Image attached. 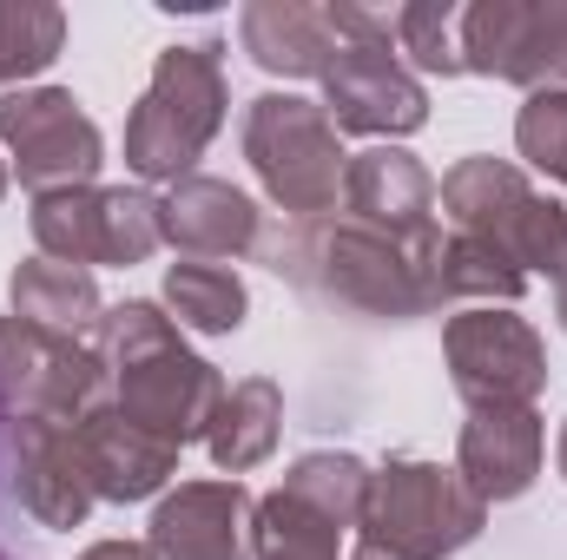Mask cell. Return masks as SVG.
I'll use <instances>...</instances> for the list:
<instances>
[{
	"label": "cell",
	"mask_w": 567,
	"mask_h": 560,
	"mask_svg": "<svg viewBox=\"0 0 567 560\" xmlns=\"http://www.w3.org/2000/svg\"><path fill=\"white\" fill-rule=\"evenodd\" d=\"M93 336H100V363H106V376L120 390L113 403L140 428H152L172 448L212 435V416L225 403V376L205 356L185 350L178 323L158 303H145V297L106 303V317H100Z\"/></svg>",
	"instance_id": "1"
},
{
	"label": "cell",
	"mask_w": 567,
	"mask_h": 560,
	"mask_svg": "<svg viewBox=\"0 0 567 560\" xmlns=\"http://www.w3.org/2000/svg\"><path fill=\"white\" fill-rule=\"evenodd\" d=\"M271 265L297 290L330 297V303L363 310V317H383V323H410V317L435 310L423 265L396 238H383V231H370L357 218H310V225H297L278 245Z\"/></svg>",
	"instance_id": "2"
},
{
	"label": "cell",
	"mask_w": 567,
	"mask_h": 560,
	"mask_svg": "<svg viewBox=\"0 0 567 560\" xmlns=\"http://www.w3.org/2000/svg\"><path fill=\"white\" fill-rule=\"evenodd\" d=\"M482 521H488V501L455 468L390 455L383 468H370L350 560H449L482 535Z\"/></svg>",
	"instance_id": "3"
},
{
	"label": "cell",
	"mask_w": 567,
	"mask_h": 560,
	"mask_svg": "<svg viewBox=\"0 0 567 560\" xmlns=\"http://www.w3.org/2000/svg\"><path fill=\"white\" fill-rule=\"evenodd\" d=\"M231 106L225 86V46L198 40V46H165L152 60L140 106L126 113V165L145 185H178L192 178V165L205 158V145L218 139Z\"/></svg>",
	"instance_id": "4"
},
{
	"label": "cell",
	"mask_w": 567,
	"mask_h": 560,
	"mask_svg": "<svg viewBox=\"0 0 567 560\" xmlns=\"http://www.w3.org/2000/svg\"><path fill=\"white\" fill-rule=\"evenodd\" d=\"M245 158H251L265 198L284 205L297 225H310L337 205L343 165H350L330 113L317 100H297V93H258L245 106Z\"/></svg>",
	"instance_id": "5"
},
{
	"label": "cell",
	"mask_w": 567,
	"mask_h": 560,
	"mask_svg": "<svg viewBox=\"0 0 567 560\" xmlns=\"http://www.w3.org/2000/svg\"><path fill=\"white\" fill-rule=\"evenodd\" d=\"M27 225H33L40 258L80 265V271H93V265L133 271V265H145L165 245L158 198L140 191V185H73V191H47V198H33Z\"/></svg>",
	"instance_id": "6"
},
{
	"label": "cell",
	"mask_w": 567,
	"mask_h": 560,
	"mask_svg": "<svg viewBox=\"0 0 567 560\" xmlns=\"http://www.w3.org/2000/svg\"><path fill=\"white\" fill-rule=\"evenodd\" d=\"M0 145L13 158V178L33 198L93 185V172L106 165L100 126L86 120V106L66 86H13V93H0Z\"/></svg>",
	"instance_id": "7"
},
{
	"label": "cell",
	"mask_w": 567,
	"mask_h": 560,
	"mask_svg": "<svg viewBox=\"0 0 567 560\" xmlns=\"http://www.w3.org/2000/svg\"><path fill=\"white\" fill-rule=\"evenodd\" d=\"M442 356H449V383L468 409L488 403H528L548 390V343L528 317L495 310V303H468L449 317L442 330Z\"/></svg>",
	"instance_id": "8"
},
{
	"label": "cell",
	"mask_w": 567,
	"mask_h": 560,
	"mask_svg": "<svg viewBox=\"0 0 567 560\" xmlns=\"http://www.w3.org/2000/svg\"><path fill=\"white\" fill-rule=\"evenodd\" d=\"M106 363L80 336L40 330L27 317H0V416H47L80 422L100 409Z\"/></svg>",
	"instance_id": "9"
},
{
	"label": "cell",
	"mask_w": 567,
	"mask_h": 560,
	"mask_svg": "<svg viewBox=\"0 0 567 560\" xmlns=\"http://www.w3.org/2000/svg\"><path fill=\"white\" fill-rule=\"evenodd\" d=\"M462 73L528 93H567V0H475L462 7Z\"/></svg>",
	"instance_id": "10"
},
{
	"label": "cell",
	"mask_w": 567,
	"mask_h": 560,
	"mask_svg": "<svg viewBox=\"0 0 567 560\" xmlns=\"http://www.w3.org/2000/svg\"><path fill=\"white\" fill-rule=\"evenodd\" d=\"M0 468L20 495V508L53 528V535H73L86 515H93V481H86V462H80V442H73V422H47V416H0Z\"/></svg>",
	"instance_id": "11"
},
{
	"label": "cell",
	"mask_w": 567,
	"mask_h": 560,
	"mask_svg": "<svg viewBox=\"0 0 567 560\" xmlns=\"http://www.w3.org/2000/svg\"><path fill=\"white\" fill-rule=\"evenodd\" d=\"M323 113L337 133L363 139H403L429 126V93L423 80L396 60V46H363L343 40L337 60L323 66Z\"/></svg>",
	"instance_id": "12"
},
{
	"label": "cell",
	"mask_w": 567,
	"mask_h": 560,
	"mask_svg": "<svg viewBox=\"0 0 567 560\" xmlns=\"http://www.w3.org/2000/svg\"><path fill=\"white\" fill-rule=\"evenodd\" d=\"M343 205L357 225L396 238L416 265H435L442 231H435V178L423 172V158H410L403 145H370L343 165Z\"/></svg>",
	"instance_id": "13"
},
{
	"label": "cell",
	"mask_w": 567,
	"mask_h": 560,
	"mask_svg": "<svg viewBox=\"0 0 567 560\" xmlns=\"http://www.w3.org/2000/svg\"><path fill=\"white\" fill-rule=\"evenodd\" d=\"M258 501L245 481H178L145 528V548L158 560H251Z\"/></svg>",
	"instance_id": "14"
},
{
	"label": "cell",
	"mask_w": 567,
	"mask_h": 560,
	"mask_svg": "<svg viewBox=\"0 0 567 560\" xmlns=\"http://www.w3.org/2000/svg\"><path fill=\"white\" fill-rule=\"evenodd\" d=\"M542 455H548V428L528 403H488V409H468V422H462L455 475L495 508V501H522L535 488Z\"/></svg>",
	"instance_id": "15"
},
{
	"label": "cell",
	"mask_w": 567,
	"mask_h": 560,
	"mask_svg": "<svg viewBox=\"0 0 567 560\" xmlns=\"http://www.w3.org/2000/svg\"><path fill=\"white\" fill-rule=\"evenodd\" d=\"M73 442H80V462H86L93 495H100V501H120V508L158 495V488L172 481V468H178V448L158 442L152 428H140L120 403L86 409V416L73 422Z\"/></svg>",
	"instance_id": "16"
},
{
	"label": "cell",
	"mask_w": 567,
	"mask_h": 560,
	"mask_svg": "<svg viewBox=\"0 0 567 560\" xmlns=\"http://www.w3.org/2000/svg\"><path fill=\"white\" fill-rule=\"evenodd\" d=\"M535 205H542V191H535L528 172L508 165V158H462V165H449V178H442V211H449V225H455L462 238H482V245L508 251L515 265H522V238H528V225H535Z\"/></svg>",
	"instance_id": "17"
},
{
	"label": "cell",
	"mask_w": 567,
	"mask_h": 560,
	"mask_svg": "<svg viewBox=\"0 0 567 560\" xmlns=\"http://www.w3.org/2000/svg\"><path fill=\"white\" fill-rule=\"evenodd\" d=\"M158 218H165V245L198 258V265L258 251V205L238 185H225V178H198V172L178 178L158 198Z\"/></svg>",
	"instance_id": "18"
},
{
	"label": "cell",
	"mask_w": 567,
	"mask_h": 560,
	"mask_svg": "<svg viewBox=\"0 0 567 560\" xmlns=\"http://www.w3.org/2000/svg\"><path fill=\"white\" fill-rule=\"evenodd\" d=\"M238 40L278 80H323V66L343 46L330 27V7H310V0H251L238 13Z\"/></svg>",
	"instance_id": "19"
},
{
	"label": "cell",
	"mask_w": 567,
	"mask_h": 560,
	"mask_svg": "<svg viewBox=\"0 0 567 560\" xmlns=\"http://www.w3.org/2000/svg\"><path fill=\"white\" fill-rule=\"evenodd\" d=\"M278 435H284V390L271 376H245V383L225 390L205 448H212V462L238 481V475H251L258 462L278 455Z\"/></svg>",
	"instance_id": "20"
},
{
	"label": "cell",
	"mask_w": 567,
	"mask_h": 560,
	"mask_svg": "<svg viewBox=\"0 0 567 560\" xmlns=\"http://www.w3.org/2000/svg\"><path fill=\"white\" fill-rule=\"evenodd\" d=\"M7 297H13V317H27V323H40V330H60V336H86V330H100V317H106V297H100L93 271L53 265V258L13 265Z\"/></svg>",
	"instance_id": "21"
},
{
	"label": "cell",
	"mask_w": 567,
	"mask_h": 560,
	"mask_svg": "<svg viewBox=\"0 0 567 560\" xmlns=\"http://www.w3.org/2000/svg\"><path fill=\"white\" fill-rule=\"evenodd\" d=\"M528 290V271L508 258V251H495V245H482V238H462V231H449L442 238V251H435V265H429V297L435 303H502V310H515V297Z\"/></svg>",
	"instance_id": "22"
},
{
	"label": "cell",
	"mask_w": 567,
	"mask_h": 560,
	"mask_svg": "<svg viewBox=\"0 0 567 560\" xmlns=\"http://www.w3.org/2000/svg\"><path fill=\"white\" fill-rule=\"evenodd\" d=\"M165 310L178 317V330H198V336H231L251 310L245 278L231 265H172L165 271Z\"/></svg>",
	"instance_id": "23"
},
{
	"label": "cell",
	"mask_w": 567,
	"mask_h": 560,
	"mask_svg": "<svg viewBox=\"0 0 567 560\" xmlns=\"http://www.w3.org/2000/svg\"><path fill=\"white\" fill-rule=\"evenodd\" d=\"M343 521L317 515L310 501H297L290 488L258 501L251 521V560H343Z\"/></svg>",
	"instance_id": "24"
},
{
	"label": "cell",
	"mask_w": 567,
	"mask_h": 560,
	"mask_svg": "<svg viewBox=\"0 0 567 560\" xmlns=\"http://www.w3.org/2000/svg\"><path fill=\"white\" fill-rule=\"evenodd\" d=\"M66 46V13L53 0H0V86L40 80Z\"/></svg>",
	"instance_id": "25"
},
{
	"label": "cell",
	"mask_w": 567,
	"mask_h": 560,
	"mask_svg": "<svg viewBox=\"0 0 567 560\" xmlns=\"http://www.w3.org/2000/svg\"><path fill=\"white\" fill-rule=\"evenodd\" d=\"M284 488H290L297 501H310L317 515H330V521H343V528L357 535L363 495H370V468H363L357 455H343V448H310V455L290 462Z\"/></svg>",
	"instance_id": "26"
},
{
	"label": "cell",
	"mask_w": 567,
	"mask_h": 560,
	"mask_svg": "<svg viewBox=\"0 0 567 560\" xmlns=\"http://www.w3.org/2000/svg\"><path fill=\"white\" fill-rule=\"evenodd\" d=\"M396 60L423 66L435 80L462 73V7L455 0H410L396 7Z\"/></svg>",
	"instance_id": "27"
},
{
	"label": "cell",
	"mask_w": 567,
	"mask_h": 560,
	"mask_svg": "<svg viewBox=\"0 0 567 560\" xmlns=\"http://www.w3.org/2000/svg\"><path fill=\"white\" fill-rule=\"evenodd\" d=\"M515 145H522V158L542 172V178H555L567 185V93H528V106H522V120H515Z\"/></svg>",
	"instance_id": "28"
},
{
	"label": "cell",
	"mask_w": 567,
	"mask_h": 560,
	"mask_svg": "<svg viewBox=\"0 0 567 560\" xmlns=\"http://www.w3.org/2000/svg\"><path fill=\"white\" fill-rule=\"evenodd\" d=\"M80 560H158V554H152L145 541H93Z\"/></svg>",
	"instance_id": "29"
},
{
	"label": "cell",
	"mask_w": 567,
	"mask_h": 560,
	"mask_svg": "<svg viewBox=\"0 0 567 560\" xmlns=\"http://www.w3.org/2000/svg\"><path fill=\"white\" fill-rule=\"evenodd\" d=\"M555 310H561V330H567V283H555Z\"/></svg>",
	"instance_id": "30"
},
{
	"label": "cell",
	"mask_w": 567,
	"mask_h": 560,
	"mask_svg": "<svg viewBox=\"0 0 567 560\" xmlns=\"http://www.w3.org/2000/svg\"><path fill=\"white\" fill-rule=\"evenodd\" d=\"M7 185H13V165H7V158H0V198H7Z\"/></svg>",
	"instance_id": "31"
},
{
	"label": "cell",
	"mask_w": 567,
	"mask_h": 560,
	"mask_svg": "<svg viewBox=\"0 0 567 560\" xmlns=\"http://www.w3.org/2000/svg\"><path fill=\"white\" fill-rule=\"evenodd\" d=\"M555 455H561V481H567V422H561V448Z\"/></svg>",
	"instance_id": "32"
},
{
	"label": "cell",
	"mask_w": 567,
	"mask_h": 560,
	"mask_svg": "<svg viewBox=\"0 0 567 560\" xmlns=\"http://www.w3.org/2000/svg\"><path fill=\"white\" fill-rule=\"evenodd\" d=\"M0 560H13V554H7V548H0Z\"/></svg>",
	"instance_id": "33"
}]
</instances>
